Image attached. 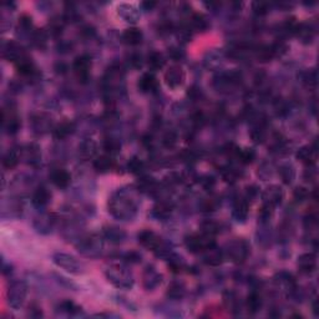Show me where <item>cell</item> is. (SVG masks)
<instances>
[{"label": "cell", "instance_id": "cell-1", "mask_svg": "<svg viewBox=\"0 0 319 319\" xmlns=\"http://www.w3.org/2000/svg\"><path fill=\"white\" fill-rule=\"evenodd\" d=\"M109 212L117 220L130 221L138 210L136 192L132 189H119L109 199Z\"/></svg>", "mask_w": 319, "mask_h": 319}, {"label": "cell", "instance_id": "cell-2", "mask_svg": "<svg viewBox=\"0 0 319 319\" xmlns=\"http://www.w3.org/2000/svg\"><path fill=\"white\" fill-rule=\"evenodd\" d=\"M105 276H106L109 282H111L115 287L121 288V289H128L133 285L132 274L120 264H112V266L107 267L106 271H105Z\"/></svg>", "mask_w": 319, "mask_h": 319}, {"label": "cell", "instance_id": "cell-3", "mask_svg": "<svg viewBox=\"0 0 319 319\" xmlns=\"http://www.w3.org/2000/svg\"><path fill=\"white\" fill-rule=\"evenodd\" d=\"M102 247H104L102 238L100 236H97V234H89V236L84 237V238L80 239V242L76 246L80 255L90 258L100 255Z\"/></svg>", "mask_w": 319, "mask_h": 319}, {"label": "cell", "instance_id": "cell-4", "mask_svg": "<svg viewBox=\"0 0 319 319\" xmlns=\"http://www.w3.org/2000/svg\"><path fill=\"white\" fill-rule=\"evenodd\" d=\"M250 255V245L246 239L236 238L228 243L226 255L233 263H243Z\"/></svg>", "mask_w": 319, "mask_h": 319}, {"label": "cell", "instance_id": "cell-5", "mask_svg": "<svg viewBox=\"0 0 319 319\" xmlns=\"http://www.w3.org/2000/svg\"><path fill=\"white\" fill-rule=\"evenodd\" d=\"M28 294V286L23 281H15L11 283L6 292V299L10 308L19 309L24 304Z\"/></svg>", "mask_w": 319, "mask_h": 319}, {"label": "cell", "instance_id": "cell-6", "mask_svg": "<svg viewBox=\"0 0 319 319\" xmlns=\"http://www.w3.org/2000/svg\"><path fill=\"white\" fill-rule=\"evenodd\" d=\"M53 262L58 267L71 274H81L84 272V264L76 259L74 255L67 253H55L53 255Z\"/></svg>", "mask_w": 319, "mask_h": 319}, {"label": "cell", "instance_id": "cell-7", "mask_svg": "<svg viewBox=\"0 0 319 319\" xmlns=\"http://www.w3.org/2000/svg\"><path fill=\"white\" fill-rule=\"evenodd\" d=\"M215 239L206 234H190L185 238V246L191 253H202L211 246H215Z\"/></svg>", "mask_w": 319, "mask_h": 319}, {"label": "cell", "instance_id": "cell-8", "mask_svg": "<svg viewBox=\"0 0 319 319\" xmlns=\"http://www.w3.org/2000/svg\"><path fill=\"white\" fill-rule=\"evenodd\" d=\"M186 74L180 65H173L165 72V83L172 90H177L185 84Z\"/></svg>", "mask_w": 319, "mask_h": 319}, {"label": "cell", "instance_id": "cell-9", "mask_svg": "<svg viewBox=\"0 0 319 319\" xmlns=\"http://www.w3.org/2000/svg\"><path fill=\"white\" fill-rule=\"evenodd\" d=\"M91 69V59L88 55H80L72 63V70L77 79L83 83H86V80L90 76Z\"/></svg>", "mask_w": 319, "mask_h": 319}, {"label": "cell", "instance_id": "cell-10", "mask_svg": "<svg viewBox=\"0 0 319 319\" xmlns=\"http://www.w3.org/2000/svg\"><path fill=\"white\" fill-rule=\"evenodd\" d=\"M20 156L23 157V160L28 165L36 167L41 162V149L35 142H30L23 147V150L20 151Z\"/></svg>", "mask_w": 319, "mask_h": 319}, {"label": "cell", "instance_id": "cell-11", "mask_svg": "<svg viewBox=\"0 0 319 319\" xmlns=\"http://www.w3.org/2000/svg\"><path fill=\"white\" fill-rule=\"evenodd\" d=\"M283 197H285V193H283L282 187L277 186V185H271L262 192L263 205L269 206L272 208H274L282 202Z\"/></svg>", "mask_w": 319, "mask_h": 319}, {"label": "cell", "instance_id": "cell-12", "mask_svg": "<svg viewBox=\"0 0 319 319\" xmlns=\"http://www.w3.org/2000/svg\"><path fill=\"white\" fill-rule=\"evenodd\" d=\"M138 243L145 247L146 250H151V251H157L161 246H162V241L155 233L154 231H150V229H144L138 233L137 236Z\"/></svg>", "mask_w": 319, "mask_h": 319}, {"label": "cell", "instance_id": "cell-13", "mask_svg": "<svg viewBox=\"0 0 319 319\" xmlns=\"http://www.w3.org/2000/svg\"><path fill=\"white\" fill-rule=\"evenodd\" d=\"M162 278V274L159 273L155 267L149 266L144 271V274H142V286H144L145 289L154 290L156 289L159 286H161Z\"/></svg>", "mask_w": 319, "mask_h": 319}, {"label": "cell", "instance_id": "cell-14", "mask_svg": "<svg viewBox=\"0 0 319 319\" xmlns=\"http://www.w3.org/2000/svg\"><path fill=\"white\" fill-rule=\"evenodd\" d=\"M25 55L27 54H25L24 49L15 41H8L3 45V56L8 62H13L16 64Z\"/></svg>", "mask_w": 319, "mask_h": 319}, {"label": "cell", "instance_id": "cell-15", "mask_svg": "<svg viewBox=\"0 0 319 319\" xmlns=\"http://www.w3.org/2000/svg\"><path fill=\"white\" fill-rule=\"evenodd\" d=\"M117 14L120 18H123L126 23L130 24H135L140 20V10L131 4L123 3L117 5Z\"/></svg>", "mask_w": 319, "mask_h": 319}, {"label": "cell", "instance_id": "cell-16", "mask_svg": "<svg viewBox=\"0 0 319 319\" xmlns=\"http://www.w3.org/2000/svg\"><path fill=\"white\" fill-rule=\"evenodd\" d=\"M51 125H53V121H51V117L49 115L44 114H36L32 117V126L34 132L36 133H45L48 132L51 128Z\"/></svg>", "mask_w": 319, "mask_h": 319}, {"label": "cell", "instance_id": "cell-17", "mask_svg": "<svg viewBox=\"0 0 319 319\" xmlns=\"http://www.w3.org/2000/svg\"><path fill=\"white\" fill-rule=\"evenodd\" d=\"M79 157L83 161H90L97 154V144L94 141L93 138H85L79 145Z\"/></svg>", "mask_w": 319, "mask_h": 319}, {"label": "cell", "instance_id": "cell-18", "mask_svg": "<svg viewBox=\"0 0 319 319\" xmlns=\"http://www.w3.org/2000/svg\"><path fill=\"white\" fill-rule=\"evenodd\" d=\"M201 255H202L203 257V262H205L206 264H208V266L217 267L223 262L224 253L222 252L221 250H218V248L216 247V245L208 247L207 250L203 251Z\"/></svg>", "mask_w": 319, "mask_h": 319}, {"label": "cell", "instance_id": "cell-19", "mask_svg": "<svg viewBox=\"0 0 319 319\" xmlns=\"http://www.w3.org/2000/svg\"><path fill=\"white\" fill-rule=\"evenodd\" d=\"M3 126L5 128L6 132L9 135H13V133H16L22 126L20 124V120H19V116L16 115V112L14 110L10 109V111H6L4 110L3 111Z\"/></svg>", "mask_w": 319, "mask_h": 319}, {"label": "cell", "instance_id": "cell-20", "mask_svg": "<svg viewBox=\"0 0 319 319\" xmlns=\"http://www.w3.org/2000/svg\"><path fill=\"white\" fill-rule=\"evenodd\" d=\"M298 268L302 273L311 274L317 268V255L314 253H303L298 257Z\"/></svg>", "mask_w": 319, "mask_h": 319}, {"label": "cell", "instance_id": "cell-21", "mask_svg": "<svg viewBox=\"0 0 319 319\" xmlns=\"http://www.w3.org/2000/svg\"><path fill=\"white\" fill-rule=\"evenodd\" d=\"M248 210H250L248 199L239 197V198H237L234 201L232 215L236 218L237 222H245L248 217Z\"/></svg>", "mask_w": 319, "mask_h": 319}, {"label": "cell", "instance_id": "cell-22", "mask_svg": "<svg viewBox=\"0 0 319 319\" xmlns=\"http://www.w3.org/2000/svg\"><path fill=\"white\" fill-rule=\"evenodd\" d=\"M51 182L55 185L58 189H66L71 182V176L64 168H56L51 172Z\"/></svg>", "mask_w": 319, "mask_h": 319}, {"label": "cell", "instance_id": "cell-23", "mask_svg": "<svg viewBox=\"0 0 319 319\" xmlns=\"http://www.w3.org/2000/svg\"><path fill=\"white\" fill-rule=\"evenodd\" d=\"M51 199V193L45 186H39L32 193V205L37 208L45 207Z\"/></svg>", "mask_w": 319, "mask_h": 319}, {"label": "cell", "instance_id": "cell-24", "mask_svg": "<svg viewBox=\"0 0 319 319\" xmlns=\"http://www.w3.org/2000/svg\"><path fill=\"white\" fill-rule=\"evenodd\" d=\"M138 89L142 93H154L159 89V81H157L156 76L151 72L144 74L140 80H138Z\"/></svg>", "mask_w": 319, "mask_h": 319}, {"label": "cell", "instance_id": "cell-25", "mask_svg": "<svg viewBox=\"0 0 319 319\" xmlns=\"http://www.w3.org/2000/svg\"><path fill=\"white\" fill-rule=\"evenodd\" d=\"M54 223H55V220H54L53 215H50V213H44V215H40L39 217L35 220L34 227L36 228L37 232L48 233V232L51 231Z\"/></svg>", "mask_w": 319, "mask_h": 319}, {"label": "cell", "instance_id": "cell-26", "mask_svg": "<svg viewBox=\"0 0 319 319\" xmlns=\"http://www.w3.org/2000/svg\"><path fill=\"white\" fill-rule=\"evenodd\" d=\"M142 37H144V35H142V32L138 28H128L121 35V39H123L124 43L131 46L138 45L142 41Z\"/></svg>", "mask_w": 319, "mask_h": 319}, {"label": "cell", "instance_id": "cell-27", "mask_svg": "<svg viewBox=\"0 0 319 319\" xmlns=\"http://www.w3.org/2000/svg\"><path fill=\"white\" fill-rule=\"evenodd\" d=\"M297 159L307 166H313L317 161V150L311 146H303L297 151Z\"/></svg>", "mask_w": 319, "mask_h": 319}, {"label": "cell", "instance_id": "cell-28", "mask_svg": "<svg viewBox=\"0 0 319 319\" xmlns=\"http://www.w3.org/2000/svg\"><path fill=\"white\" fill-rule=\"evenodd\" d=\"M115 162L112 160V156L110 155H102V156L96 157L94 161V168L100 173H106L114 168Z\"/></svg>", "mask_w": 319, "mask_h": 319}, {"label": "cell", "instance_id": "cell-29", "mask_svg": "<svg viewBox=\"0 0 319 319\" xmlns=\"http://www.w3.org/2000/svg\"><path fill=\"white\" fill-rule=\"evenodd\" d=\"M104 237L111 243L119 245V243L124 242V239L126 238V233L119 227L107 226L104 228Z\"/></svg>", "mask_w": 319, "mask_h": 319}, {"label": "cell", "instance_id": "cell-30", "mask_svg": "<svg viewBox=\"0 0 319 319\" xmlns=\"http://www.w3.org/2000/svg\"><path fill=\"white\" fill-rule=\"evenodd\" d=\"M74 131L75 124L72 123V121L66 120V121H63V123H60L59 125L55 126V128H54V136H55L56 138H59V140H64L67 136L74 133Z\"/></svg>", "mask_w": 319, "mask_h": 319}, {"label": "cell", "instance_id": "cell-31", "mask_svg": "<svg viewBox=\"0 0 319 319\" xmlns=\"http://www.w3.org/2000/svg\"><path fill=\"white\" fill-rule=\"evenodd\" d=\"M16 69H18V72L23 76H32V75L35 74L36 69H35L34 63L32 62V59L28 55H25L24 58H22L16 63Z\"/></svg>", "mask_w": 319, "mask_h": 319}, {"label": "cell", "instance_id": "cell-32", "mask_svg": "<svg viewBox=\"0 0 319 319\" xmlns=\"http://www.w3.org/2000/svg\"><path fill=\"white\" fill-rule=\"evenodd\" d=\"M137 190L147 194H155L159 191V185L152 177H142L137 184Z\"/></svg>", "mask_w": 319, "mask_h": 319}, {"label": "cell", "instance_id": "cell-33", "mask_svg": "<svg viewBox=\"0 0 319 319\" xmlns=\"http://www.w3.org/2000/svg\"><path fill=\"white\" fill-rule=\"evenodd\" d=\"M191 27L196 32H206L210 24H208L207 18L203 14L196 13L191 16Z\"/></svg>", "mask_w": 319, "mask_h": 319}, {"label": "cell", "instance_id": "cell-34", "mask_svg": "<svg viewBox=\"0 0 319 319\" xmlns=\"http://www.w3.org/2000/svg\"><path fill=\"white\" fill-rule=\"evenodd\" d=\"M20 152L16 151V150H9L5 155L3 156V166L8 170H11V168L15 167L16 165L20 161Z\"/></svg>", "mask_w": 319, "mask_h": 319}, {"label": "cell", "instance_id": "cell-35", "mask_svg": "<svg viewBox=\"0 0 319 319\" xmlns=\"http://www.w3.org/2000/svg\"><path fill=\"white\" fill-rule=\"evenodd\" d=\"M278 173L279 176H281V178H282V181L285 182L286 185L292 184V181L295 177L294 167H293L290 163H285V165L279 166Z\"/></svg>", "mask_w": 319, "mask_h": 319}, {"label": "cell", "instance_id": "cell-36", "mask_svg": "<svg viewBox=\"0 0 319 319\" xmlns=\"http://www.w3.org/2000/svg\"><path fill=\"white\" fill-rule=\"evenodd\" d=\"M246 306H247V309L250 313H257L262 307V298L258 293L252 292L247 297V301H246Z\"/></svg>", "mask_w": 319, "mask_h": 319}, {"label": "cell", "instance_id": "cell-37", "mask_svg": "<svg viewBox=\"0 0 319 319\" xmlns=\"http://www.w3.org/2000/svg\"><path fill=\"white\" fill-rule=\"evenodd\" d=\"M185 293H186V288L181 282H172L167 288V295L172 299H180L184 297Z\"/></svg>", "mask_w": 319, "mask_h": 319}, {"label": "cell", "instance_id": "cell-38", "mask_svg": "<svg viewBox=\"0 0 319 319\" xmlns=\"http://www.w3.org/2000/svg\"><path fill=\"white\" fill-rule=\"evenodd\" d=\"M102 147H104L106 155H110V156H114V155L119 154L120 150H121V144H120L119 140L114 137H107L104 140V144H102Z\"/></svg>", "mask_w": 319, "mask_h": 319}, {"label": "cell", "instance_id": "cell-39", "mask_svg": "<svg viewBox=\"0 0 319 319\" xmlns=\"http://www.w3.org/2000/svg\"><path fill=\"white\" fill-rule=\"evenodd\" d=\"M302 83L306 86H309V88H314L317 86V83H318V74L314 69H308L304 70L301 74Z\"/></svg>", "mask_w": 319, "mask_h": 319}, {"label": "cell", "instance_id": "cell-40", "mask_svg": "<svg viewBox=\"0 0 319 319\" xmlns=\"http://www.w3.org/2000/svg\"><path fill=\"white\" fill-rule=\"evenodd\" d=\"M149 66L154 70H160L162 69L163 65H165V58L161 53L159 51H152L149 55Z\"/></svg>", "mask_w": 319, "mask_h": 319}, {"label": "cell", "instance_id": "cell-41", "mask_svg": "<svg viewBox=\"0 0 319 319\" xmlns=\"http://www.w3.org/2000/svg\"><path fill=\"white\" fill-rule=\"evenodd\" d=\"M220 232V224L216 221H212V220H207V221H203L201 223V233L206 234V236L213 237Z\"/></svg>", "mask_w": 319, "mask_h": 319}, {"label": "cell", "instance_id": "cell-42", "mask_svg": "<svg viewBox=\"0 0 319 319\" xmlns=\"http://www.w3.org/2000/svg\"><path fill=\"white\" fill-rule=\"evenodd\" d=\"M236 159L239 160L242 163L247 165V163H251L255 159V152L253 149H238L237 150Z\"/></svg>", "mask_w": 319, "mask_h": 319}, {"label": "cell", "instance_id": "cell-43", "mask_svg": "<svg viewBox=\"0 0 319 319\" xmlns=\"http://www.w3.org/2000/svg\"><path fill=\"white\" fill-rule=\"evenodd\" d=\"M172 211V206L168 202H160L154 207V216L157 218H166L170 216Z\"/></svg>", "mask_w": 319, "mask_h": 319}, {"label": "cell", "instance_id": "cell-44", "mask_svg": "<svg viewBox=\"0 0 319 319\" xmlns=\"http://www.w3.org/2000/svg\"><path fill=\"white\" fill-rule=\"evenodd\" d=\"M128 170L133 175H140L144 170V162L138 157H132L128 163Z\"/></svg>", "mask_w": 319, "mask_h": 319}, {"label": "cell", "instance_id": "cell-45", "mask_svg": "<svg viewBox=\"0 0 319 319\" xmlns=\"http://www.w3.org/2000/svg\"><path fill=\"white\" fill-rule=\"evenodd\" d=\"M46 32L44 30H36V32L32 34V43L37 46L39 49H43L46 46Z\"/></svg>", "mask_w": 319, "mask_h": 319}, {"label": "cell", "instance_id": "cell-46", "mask_svg": "<svg viewBox=\"0 0 319 319\" xmlns=\"http://www.w3.org/2000/svg\"><path fill=\"white\" fill-rule=\"evenodd\" d=\"M273 58H274V55H273V53H272L271 46H262V48L258 49V51H257L258 62L267 63Z\"/></svg>", "mask_w": 319, "mask_h": 319}, {"label": "cell", "instance_id": "cell-47", "mask_svg": "<svg viewBox=\"0 0 319 319\" xmlns=\"http://www.w3.org/2000/svg\"><path fill=\"white\" fill-rule=\"evenodd\" d=\"M176 144H177V136H176L175 132L170 131V132L163 136L162 145L166 149H172V147L176 146Z\"/></svg>", "mask_w": 319, "mask_h": 319}, {"label": "cell", "instance_id": "cell-48", "mask_svg": "<svg viewBox=\"0 0 319 319\" xmlns=\"http://www.w3.org/2000/svg\"><path fill=\"white\" fill-rule=\"evenodd\" d=\"M253 11L257 15H264V14L268 13V4L264 3V1H255V3H253Z\"/></svg>", "mask_w": 319, "mask_h": 319}, {"label": "cell", "instance_id": "cell-49", "mask_svg": "<svg viewBox=\"0 0 319 319\" xmlns=\"http://www.w3.org/2000/svg\"><path fill=\"white\" fill-rule=\"evenodd\" d=\"M60 308H62L63 312H66V313H75V312H79V307L76 306V304L74 303V302L71 301H65L63 302L62 304H60Z\"/></svg>", "mask_w": 319, "mask_h": 319}, {"label": "cell", "instance_id": "cell-50", "mask_svg": "<svg viewBox=\"0 0 319 319\" xmlns=\"http://www.w3.org/2000/svg\"><path fill=\"white\" fill-rule=\"evenodd\" d=\"M165 182L168 185H177L182 182V176L177 172H172L165 177Z\"/></svg>", "mask_w": 319, "mask_h": 319}, {"label": "cell", "instance_id": "cell-51", "mask_svg": "<svg viewBox=\"0 0 319 319\" xmlns=\"http://www.w3.org/2000/svg\"><path fill=\"white\" fill-rule=\"evenodd\" d=\"M216 201L212 198H208V199H205L202 202V205H201V208H202V211H205V212H212V211H215L216 208Z\"/></svg>", "mask_w": 319, "mask_h": 319}, {"label": "cell", "instance_id": "cell-52", "mask_svg": "<svg viewBox=\"0 0 319 319\" xmlns=\"http://www.w3.org/2000/svg\"><path fill=\"white\" fill-rule=\"evenodd\" d=\"M308 196V190L304 189V187H297V189L294 190V198H297L298 201H303V199H306Z\"/></svg>", "mask_w": 319, "mask_h": 319}, {"label": "cell", "instance_id": "cell-53", "mask_svg": "<svg viewBox=\"0 0 319 319\" xmlns=\"http://www.w3.org/2000/svg\"><path fill=\"white\" fill-rule=\"evenodd\" d=\"M19 25H22L23 29L28 30L32 28V18L29 15H23L19 20Z\"/></svg>", "mask_w": 319, "mask_h": 319}, {"label": "cell", "instance_id": "cell-54", "mask_svg": "<svg viewBox=\"0 0 319 319\" xmlns=\"http://www.w3.org/2000/svg\"><path fill=\"white\" fill-rule=\"evenodd\" d=\"M130 63L133 67L138 69V67L142 66V56L138 55V54H133L130 58Z\"/></svg>", "mask_w": 319, "mask_h": 319}, {"label": "cell", "instance_id": "cell-55", "mask_svg": "<svg viewBox=\"0 0 319 319\" xmlns=\"http://www.w3.org/2000/svg\"><path fill=\"white\" fill-rule=\"evenodd\" d=\"M201 182H202L203 187H205L206 190L213 189V187H215V184H216L215 178H213L212 176H206V177L202 178V181Z\"/></svg>", "mask_w": 319, "mask_h": 319}, {"label": "cell", "instance_id": "cell-56", "mask_svg": "<svg viewBox=\"0 0 319 319\" xmlns=\"http://www.w3.org/2000/svg\"><path fill=\"white\" fill-rule=\"evenodd\" d=\"M125 259L128 262H130V263H137V262L141 261V255H138V253L136 252H130L126 255Z\"/></svg>", "mask_w": 319, "mask_h": 319}, {"label": "cell", "instance_id": "cell-57", "mask_svg": "<svg viewBox=\"0 0 319 319\" xmlns=\"http://www.w3.org/2000/svg\"><path fill=\"white\" fill-rule=\"evenodd\" d=\"M257 193H258V189L255 186L247 187V199L253 198V197L257 196Z\"/></svg>", "mask_w": 319, "mask_h": 319}, {"label": "cell", "instance_id": "cell-58", "mask_svg": "<svg viewBox=\"0 0 319 319\" xmlns=\"http://www.w3.org/2000/svg\"><path fill=\"white\" fill-rule=\"evenodd\" d=\"M141 6L144 10L149 11V10H152V9L156 6V3H155V1H144V3L141 4Z\"/></svg>", "mask_w": 319, "mask_h": 319}, {"label": "cell", "instance_id": "cell-59", "mask_svg": "<svg viewBox=\"0 0 319 319\" xmlns=\"http://www.w3.org/2000/svg\"><path fill=\"white\" fill-rule=\"evenodd\" d=\"M313 312L316 316H318V307H317V301L314 302V304H313Z\"/></svg>", "mask_w": 319, "mask_h": 319}]
</instances>
